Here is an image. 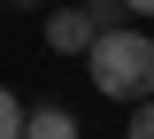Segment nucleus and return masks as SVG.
<instances>
[{
    "label": "nucleus",
    "instance_id": "f257e3e1",
    "mask_svg": "<svg viewBox=\"0 0 154 139\" xmlns=\"http://www.w3.org/2000/svg\"><path fill=\"white\" fill-rule=\"evenodd\" d=\"M85 70H93V93H100V100H146V93H154V31H139V23L93 31Z\"/></svg>",
    "mask_w": 154,
    "mask_h": 139
},
{
    "label": "nucleus",
    "instance_id": "f03ea898",
    "mask_svg": "<svg viewBox=\"0 0 154 139\" xmlns=\"http://www.w3.org/2000/svg\"><path fill=\"white\" fill-rule=\"evenodd\" d=\"M93 31H100V23L85 16L77 0H69V8H46V46H54V54H77V62H85V46H93Z\"/></svg>",
    "mask_w": 154,
    "mask_h": 139
},
{
    "label": "nucleus",
    "instance_id": "7ed1b4c3",
    "mask_svg": "<svg viewBox=\"0 0 154 139\" xmlns=\"http://www.w3.org/2000/svg\"><path fill=\"white\" fill-rule=\"evenodd\" d=\"M23 139H77V116L62 100H38V108H23Z\"/></svg>",
    "mask_w": 154,
    "mask_h": 139
},
{
    "label": "nucleus",
    "instance_id": "20e7f679",
    "mask_svg": "<svg viewBox=\"0 0 154 139\" xmlns=\"http://www.w3.org/2000/svg\"><path fill=\"white\" fill-rule=\"evenodd\" d=\"M0 139H23V100L0 85Z\"/></svg>",
    "mask_w": 154,
    "mask_h": 139
},
{
    "label": "nucleus",
    "instance_id": "39448f33",
    "mask_svg": "<svg viewBox=\"0 0 154 139\" xmlns=\"http://www.w3.org/2000/svg\"><path fill=\"white\" fill-rule=\"evenodd\" d=\"M123 139H154V93L131 100V124H123Z\"/></svg>",
    "mask_w": 154,
    "mask_h": 139
},
{
    "label": "nucleus",
    "instance_id": "423d86ee",
    "mask_svg": "<svg viewBox=\"0 0 154 139\" xmlns=\"http://www.w3.org/2000/svg\"><path fill=\"white\" fill-rule=\"evenodd\" d=\"M77 8H85V16H93L100 31H108V23H123V16H131V8H123V0H77Z\"/></svg>",
    "mask_w": 154,
    "mask_h": 139
},
{
    "label": "nucleus",
    "instance_id": "0eeeda50",
    "mask_svg": "<svg viewBox=\"0 0 154 139\" xmlns=\"http://www.w3.org/2000/svg\"><path fill=\"white\" fill-rule=\"evenodd\" d=\"M123 8H131V16H154V0H123Z\"/></svg>",
    "mask_w": 154,
    "mask_h": 139
},
{
    "label": "nucleus",
    "instance_id": "6e6552de",
    "mask_svg": "<svg viewBox=\"0 0 154 139\" xmlns=\"http://www.w3.org/2000/svg\"><path fill=\"white\" fill-rule=\"evenodd\" d=\"M23 8H38V0H23Z\"/></svg>",
    "mask_w": 154,
    "mask_h": 139
}]
</instances>
